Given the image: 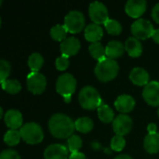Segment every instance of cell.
Segmentation results:
<instances>
[{
    "label": "cell",
    "instance_id": "obj_31",
    "mask_svg": "<svg viewBox=\"0 0 159 159\" xmlns=\"http://www.w3.org/2000/svg\"><path fill=\"white\" fill-rule=\"evenodd\" d=\"M126 145V141L123 136L116 135L111 140V150H114L116 152H120L124 149Z\"/></svg>",
    "mask_w": 159,
    "mask_h": 159
},
{
    "label": "cell",
    "instance_id": "obj_16",
    "mask_svg": "<svg viewBox=\"0 0 159 159\" xmlns=\"http://www.w3.org/2000/svg\"><path fill=\"white\" fill-rule=\"evenodd\" d=\"M115 106L117 111L127 114L131 112L135 107V100L130 95L123 94L116 98L115 102Z\"/></svg>",
    "mask_w": 159,
    "mask_h": 159
},
{
    "label": "cell",
    "instance_id": "obj_26",
    "mask_svg": "<svg viewBox=\"0 0 159 159\" xmlns=\"http://www.w3.org/2000/svg\"><path fill=\"white\" fill-rule=\"evenodd\" d=\"M89 51L90 55H91L94 59H96V60H98V61H100V60H102V59H103V58L106 57L105 48H104V47L102 46V44L100 43V42L92 43L91 45H89Z\"/></svg>",
    "mask_w": 159,
    "mask_h": 159
},
{
    "label": "cell",
    "instance_id": "obj_38",
    "mask_svg": "<svg viewBox=\"0 0 159 159\" xmlns=\"http://www.w3.org/2000/svg\"><path fill=\"white\" fill-rule=\"evenodd\" d=\"M152 38L154 39V41H155L156 43L159 44V29H156V30L154 31V33H153V34H152Z\"/></svg>",
    "mask_w": 159,
    "mask_h": 159
},
{
    "label": "cell",
    "instance_id": "obj_29",
    "mask_svg": "<svg viewBox=\"0 0 159 159\" xmlns=\"http://www.w3.org/2000/svg\"><path fill=\"white\" fill-rule=\"evenodd\" d=\"M104 27L106 29V31L113 35H117L122 32V25L119 21H117L116 20L114 19H109L105 23H104Z\"/></svg>",
    "mask_w": 159,
    "mask_h": 159
},
{
    "label": "cell",
    "instance_id": "obj_25",
    "mask_svg": "<svg viewBox=\"0 0 159 159\" xmlns=\"http://www.w3.org/2000/svg\"><path fill=\"white\" fill-rule=\"evenodd\" d=\"M68 30L66 29V27L64 26V24H57L55 26H53L50 29V36L52 39L56 40V41H63L64 39H66V35H67Z\"/></svg>",
    "mask_w": 159,
    "mask_h": 159
},
{
    "label": "cell",
    "instance_id": "obj_3",
    "mask_svg": "<svg viewBox=\"0 0 159 159\" xmlns=\"http://www.w3.org/2000/svg\"><path fill=\"white\" fill-rule=\"evenodd\" d=\"M78 101L80 105L87 110L97 109L103 103L100 93L91 86H86L80 90Z\"/></svg>",
    "mask_w": 159,
    "mask_h": 159
},
{
    "label": "cell",
    "instance_id": "obj_21",
    "mask_svg": "<svg viewBox=\"0 0 159 159\" xmlns=\"http://www.w3.org/2000/svg\"><path fill=\"white\" fill-rule=\"evenodd\" d=\"M143 146L149 154H157L159 151V133H148L144 138Z\"/></svg>",
    "mask_w": 159,
    "mask_h": 159
},
{
    "label": "cell",
    "instance_id": "obj_19",
    "mask_svg": "<svg viewBox=\"0 0 159 159\" xmlns=\"http://www.w3.org/2000/svg\"><path fill=\"white\" fill-rule=\"evenodd\" d=\"M102 28L96 23H89L85 28V37L91 43L99 42V40L102 37Z\"/></svg>",
    "mask_w": 159,
    "mask_h": 159
},
{
    "label": "cell",
    "instance_id": "obj_8",
    "mask_svg": "<svg viewBox=\"0 0 159 159\" xmlns=\"http://www.w3.org/2000/svg\"><path fill=\"white\" fill-rule=\"evenodd\" d=\"M47 87V79L39 72H31L27 75V88L34 94H41Z\"/></svg>",
    "mask_w": 159,
    "mask_h": 159
},
{
    "label": "cell",
    "instance_id": "obj_27",
    "mask_svg": "<svg viewBox=\"0 0 159 159\" xmlns=\"http://www.w3.org/2000/svg\"><path fill=\"white\" fill-rule=\"evenodd\" d=\"M21 135L20 132L16 129H9L4 135V142L8 146L17 145L20 141Z\"/></svg>",
    "mask_w": 159,
    "mask_h": 159
},
{
    "label": "cell",
    "instance_id": "obj_2",
    "mask_svg": "<svg viewBox=\"0 0 159 159\" xmlns=\"http://www.w3.org/2000/svg\"><path fill=\"white\" fill-rule=\"evenodd\" d=\"M118 71V63L115 60L107 57L98 61L94 69L96 77L102 82L111 81L117 75Z\"/></svg>",
    "mask_w": 159,
    "mask_h": 159
},
{
    "label": "cell",
    "instance_id": "obj_39",
    "mask_svg": "<svg viewBox=\"0 0 159 159\" xmlns=\"http://www.w3.org/2000/svg\"><path fill=\"white\" fill-rule=\"evenodd\" d=\"M114 159H132L131 157H129V155H119L117 157H116Z\"/></svg>",
    "mask_w": 159,
    "mask_h": 159
},
{
    "label": "cell",
    "instance_id": "obj_9",
    "mask_svg": "<svg viewBox=\"0 0 159 159\" xmlns=\"http://www.w3.org/2000/svg\"><path fill=\"white\" fill-rule=\"evenodd\" d=\"M89 14L91 20L96 24L105 23L108 19V10L104 4L99 1L92 2L89 7Z\"/></svg>",
    "mask_w": 159,
    "mask_h": 159
},
{
    "label": "cell",
    "instance_id": "obj_12",
    "mask_svg": "<svg viewBox=\"0 0 159 159\" xmlns=\"http://www.w3.org/2000/svg\"><path fill=\"white\" fill-rule=\"evenodd\" d=\"M45 159H69L67 148L59 143L50 144L44 152Z\"/></svg>",
    "mask_w": 159,
    "mask_h": 159
},
{
    "label": "cell",
    "instance_id": "obj_4",
    "mask_svg": "<svg viewBox=\"0 0 159 159\" xmlns=\"http://www.w3.org/2000/svg\"><path fill=\"white\" fill-rule=\"evenodd\" d=\"M76 88V80L71 74H63L60 75L56 82V90L61 95L65 102H70L72 95L75 93Z\"/></svg>",
    "mask_w": 159,
    "mask_h": 159
},
{
    "label": "cell",
    "instance_id": "obj_24",
    "mask_svg": "<svg viewBox=\"0 0 159 159\" xmlns=\"http://www.w3.org/2000/svg\"><path fill=\"white\" fill-rule=\"evenodd\" d=\"M44 59L41 54L37 52L32 53L28 58V66L32 70V72H38L43 66Z\"/></svg>",
    "mask_w": 159,
    "mask_h": 159
},
{
    "label": "cell",
    "instance_id": "obj_10",
    "mask_svg": "<svg viewBox=\"0 0 159 159\" xmlns=\"http://www.w3.org/2000/svg\"><path fill=\"white\" fill-rule=\"evenodd\" d=\"M132 128V119L126 114H121L113 121V129L116 135L124 136L127 135Z\"/></svg>",
    "mask_w": 159,
    "mask_h": 159
},
{
    "label": "cell",
    "instance_id": "obj_36",
    "mask_svg": "<svg viewBox=\"0 0 159 159\" xmlns=\"http://www.w3.org/2000/svg\"><path fill=\"white\" fill-rule=\"evenodd\" d=\"M69 159H87L86 156L80 152H77V153H73L71 154V156L69 157Z\"/></svg>",
    "mask_w": 159,
    "mask_h": 159
},
{
    "label": "cell",
    "instance_id": "obj_32",
    "mask_svg": "<svg viewBox=\"0 0 159 159\" xmlns=\"http://www.w3.org/2000/svg\"><path fill=\"white\" fill-rule=\"evenodd\" d=\"M11 67L8 61H7L6 60L2 59L0 61V80H1V84L4 83L6 80H7V76L9 75Z\"/></svg>",
    "mask_w": 159,
    "mask_h": 159
},
{
    "label": "cell",
    "instance_id": "obj_18",
    "mask_svg": "<svg viewBox=\"0 0 159 159\" xmlns=\"http://www.w3.org/2000/svg\"><path fill=\"white\" fill-rule=\"evenodd\" d=\"M125 50V46L117 40H112L110 41L107 46L105 47V52H106V57L110 59H117L120 56L123 55Z\"/></svg>",
    "mask_w": 159,
    "mask_h": 159
},
{
    "label": "cell",
    "instance_id": "obj_35",
    "mask_svg": "<svg viewBox=\"0 0 159 159\" xmlns=\"http://www.w3.org/2000/svg\"><path fill=\"white\" fill-rule=\"evenodd\" d=\"M152 17L155 20V21H157L159 23V3H157L152 9Z\"/></svg>",
    "mask_w": 159,
    "mask_h": 159
},
{
    "label": "cell",
    "instance_id": "obj_23",
    "mask_svg": "<svg viewBox=\"0 0 159 159\" xmlns=\"http://www.w3.org/2000/svg\"><path fill=\"white\" fill-rule=\"evenodd\" d=\"M98 116L100 120L103 123H110L116 118L113 110L105 103H102L98 108Z\"/></svg>",
    "mask_w": 159,
    "mask_h": 159
},
{
    "label": "cell",
    "instance_id": "obj_15",
    "mask_svg": "<svg viewBox=\"0 0 159 159\" xmlns=\"http://www.w3.org/2000/svg\"><path fill=\"white\" fill-rule=\"evenodd\" d=\"M4 121L7 125V127H8L10 129H18L20 128H21L22 125V115L20 114V112H19L18 110L15 109H10L8 110L5 116H4Z\"/></svg>",
    "mask_w": 159,
    "mask_h": 159
},
{
    "label": "cell",
    "instance_id": "obj_34",
    "mask_svg": "<svg viewBox=\"0 0 159 159\" xmlns=\"http://www.w3.org/2000/svg\"><path fill=\"white\" fill-rule=\"evenodd\" d=\"M0 159H20V157L15 150L7 149V150H4L1 153Z\"/></svg>",
    "mask_w": 159,
    "mask_h": 159
},
{
    "label": "cell",
    "instance_id": "obj_33",
    "mask_svg": "<svg viewBox=\"0 0 159 159\" xmlns=\"http://www.w3.org/2000/svg\"><path fill=\"white\" fill-rule=\"evenodd\" d=\"M55 65H56V68L60 71H64L68 68L69 66V58L66 57V56H60L56 59V61H55Z\"/></svg>",
    "mask_w": 159,
    "mask_h": 159
},
{
    "label": "cell",
    "instance_id": "obj_20",
    "mask_svg": "<svg viewBox=\"0 0 159 159\" xmlns=\"http://www.w3.org/2000/svg\"><path fill=\"white\" fill-rule=\"evenodd\" d=\"M125 49L131 57H140L143 53V46L136 37H129L125 43Z\"/></svg>",
    "mask_w": 159,
    "mask_h": 159
},
{
    "label": "cell",
    "instance_id": "obj_37",
    "mask_svg": "<svg viewBox=\"0 0 159 159\" xmlns=\"http://www.w3.org/2000/svg\"><path fill=\"white\" fill-rule=\"evenodd\" d=\"M157 127L156 124L154 123H150L148 126H147V130L150 134H153V133H157Z\"/></svg>",
    "mask_w": 159,
    "mask_h": 159
},
{
    "label": "cell",
    "instance_id": "obj_17",
    "mask_svg": "<svg viewBox=\"0 0 159 159\" xmlns=\"http://www.w3.org/2000/svg\"><path fill=\"white\" fill-rule=\"evenodd\" d=\"M149 78L148 72L141 67L133 68L129 74V79L137 86H146L149 83Z\"/></svg>",
    "mask_w": 159,
    "mask_h": 159
},
{
    "label": "cell",
    "instance_id": "obj_14",
    "mask_svg": "<svg viewBox=\"0 0 159 159\" xmlns=\"http://www.w3.org/2000/svg\"><path fill=\"white\" fill-rule=\"evenodd\" d=\"M126 13L131 18H140L146 10V1L129 0L125 6Z\"/></svg>",
    "mask_w": 159,
    "mask_h": 159
},
{
    "label": "cell",
    "instance_id": "obj_13",
    "mask_svg": "<svg viewBox=\"0 0 159 159\" xmlns=\"http://www.w3.org/2000/svg\"><path fill=\"white\" fill-rule=\"evenodd\" d=\"M61 52L63 56L71 57L75 55L80 49V41L74 36L67 37L60 45Z\"/></svg>",
    "mask_w": 159,
    "mask_h": 159
},
{
    "label": "cell",
    "instance_id": "obj_22",
    "mask_svg": "<svg viewBox=\"0 0 159 159\" xmlns=\"http://www.w3.org/2000/svg\"><path fill=\"white\" fill-rule=\"evenodd\" d=\"M75 124V129L81 133L89 132L93 129V126H94L93 121L88 116H82V117L77 118Z\"/></svg>",
    "mask_w": 159,
    "mask_h": 159
},
{
    "label": "cell",
    "instance_id": "obj_1",
    "mask_svg": "<svg viewBox=\"0 0 159 159\" xmlns=\"http://www.w3.org/2000/svg\"><path fill=\"white\" fill-rule=\"evenodd\" d=\"M50 133L58 139L70 138L75 129V124L71 117L63 114L53 115L48 121Z\"/></svg>",
    "mask_w": 159,
    "mask_h": 159
},
{
    "label": "cell",
    "instance_id": "obj_28",
    "mask_svg": "<svg viewBox=\"0 0 159 159\" xmlns=\"http://www.w3.org/2000/svg\"><path fill=\"white\" fill-rule=\"evenodd\" d=\"M1 85H2V89L10 94H16L21 89L20 83L16 79H7Z\"/></svg>",
    "mask_w": 159,
    "mask_h": 159
},
{
    "label": "cell",
    "instance_id": "obj_40",
    "mask_svg": "<svg viewBox=\"0 0 159 159\" xmlns=\"http://www.w3.org/2000/svg\"><path fill=\"white\" fill-rule=\"evenodd\" d=\"M157 115H158V116H159V109H158V111H157Z\"/></svg>",
    "mask_w": 159,
    "mask_h": 159
},
{
    "label": "cell",
    "instance_id": "obj_7",
    "mask_svg": "<svg viewBox=\"0 0 159 159\" xmlns=\"http://www.w3.org/2000/svg\"><path fill=\"white\" fill-rule=\"evenodd\" d=\"M154 31L153 24L145 19H139L131 24V33L138 39L144 40L152 37Z\"/></svg>",
    "mask_w": 159,
    "mask_h": 159
},
{
    "label": "cell",
    "instance_id": "obj_30",
    "mask_svg": "<svg viewBox=\"0 0 159 159\" xmlns=\"http://www.w3.org/2000/svg\"><path fill=\"white\" fill-rule=\"evenodd\" d=\"M67 144H68V149L72 154L77 153L79 149L82 147V139L78 135L73 134L70 138H68Z\"/></svg>",
    "mask_w": 159,
    "mask_h": 159
},
{
    "label": "cell",
    "instance_id": "obj_6",
    "mask_svg": "<svg viewBox=\"0 0 159 159\" xmlns=\"http://www.w3.org/2000/svg\"><path fill=\"white\" fill-rule=\"evenodd\" d=\"M64 26L68 32L76 34L81 32L85 26V17L78 10L70 11L64 18Z\"/></svg>",
    "mask_w": 159,
    "mask_h": 159
},
{
    "label": "cell",
    "instance_id": "obj_5",
    "mask_svg": "<svg viewBox=\"0 0 159 159\" xmlns=\"http://www.w3.org/2000/svg\"><path fill=\"white\" fill-rule=\"evenodd\" d=\"M22 140L29 144H37L43 141L44 132L42 128L34 123L29 122L24 124L20 129Z\"/></svg>",
    "mask_w": 159,
    "mask_h": 159
},
{
    "label": "cell",
    "instance_id": "obj_11",
    "mask_svg": "<svg viewBox=\"0 0 159 159\" xmlns=\"http://www.w3.org/2000/svg\"><path fill=\"white\" fill-rule=\"evenodd\" d=\"M143 97L151 106H159V82L151 81L143 89Z\"/></svg>",
    "mask_w": 159,
    "mask_h": 159
}]
</instances>
